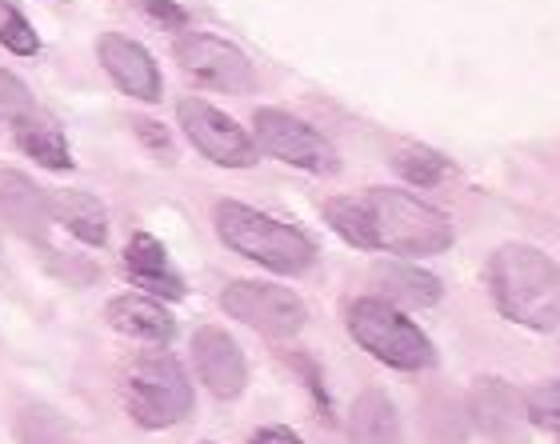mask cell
<instances>
[{"label":"cell","instance_id":"6da1fadb","mask_svg":"<svg viewBox=\"0 0 560 444\" xmlns=\"http://www.w3.org/2000/svg\"><path fill=\"white\" fill-rule=\"evenodd\" d=\"M489 293L509 320L537 332L560 325V265L533 245H501L489 260Z\"/></svg>","mask_w":560,"mask_h":444},{"label":"cell","instance_id":"7a4b0ae2","mask_svg":"<svg viewBox=\"0 0 560 444\" xmlns=\"http://www.w3.org/2000/svg\"><path fill=\"white\" fill-rule=\"evenodd\" d=\"M369 253L388 257H436L453 245V221L441 209L424 205L400 188H369L361 192Z\"/></svg>","mask_w":560,"mask_h":444},{"label":"cell","instance_id":"3957f363","mask_svg":"<svg viewBox=\"0 0 560 444\" xmlns=\"http://www.w3.org/2000/svg\"><path fill=\"white\" fill-rule=\"evenodd\" d=\"M212 224H217V236L221 245H229L236 257L257 260L260 269H272L280 277H301V272L313 269L316 245L301 229L277 221L269 212L248 209L241 200H221L212 209Z\"/></svg>","mask_w":560,"mask_h":444},{"label":"cell","instance_id":"277c9868","mask_svg":"<svg viewBox=\"0 0 560 444\" xmlns=\"http://www.w3.org/2000/svg\"><path fill=\"white\" fill-rule=\"evenodd\" d=\"M345 325L349 337L361 344L364 352H373L376 361L400 373H420L436 364V349L432 340L412 325L409 316L400 313L397 304H388L385 296H357L345 308Z\"/></svg>","mask_w":560,"mask_h":444},{"label":"cell","instance_id":"5b68a950","mask_svg":"<svg viewBox=\"0 0 560 444\" xmlns=\"http://www.w3.org/2000/svg\"><path fill=\"white\" fill-rule=\"evenodd\" d=\"M125 409L140 429H173L192 412V385L173 352H144L125 376Z\"/></svg>","mask_w":560,"mask_h":444},{"label":"cell","instance_id":"8992f818","mask_svg":"<svg viewBox=\"0 0 560 444\" xmlns=\"http://www.w3.org/2000/svg\"><path fill=\"white\" fill-rule=\"evenodd\" d=\"M221 308L241 325L265 337H296L308 320V308L292 289L269 281H229L221 289Z\"/></svg>","mask_w":560,"mask_h":444},{"label":"cell","instance_id":"52a82bcc","mask_svg":"<svg viewBox=\"0 0 560 444\" xmlns=\"http://www.w3.org/2000/svg\"><path fill=\"white\" fill-rule=\"evenodd\" d=\"M257 144L260 152H269L277 161L292 164V168H304V173L313 176H332L340 168V156L332 149L328 137L308 125V120L292 117L284 108H257Z\"/></svg>","mask_w":560,"mask_h":444},{"label":"cell","instance_id":"ba28073f","mask_svg":"<svg viewBox=\"0 0 560 444\" xmlns=\"http://www.w3.org/2000/svg\"><path fill=\"white\" fill-rule=\"evenodd\" d=\"M176 120H180L185 137L192 141V149L200 156H209L212 164H221V168H253L257 164V141L229 113L212 108L209 101H200V96L180 101Z\"/></svg>","mask_w":560,"mask_h":444},{"label":"cell","instance_id":"9c48e42d","mask_svg":"<svg viewBox=\"0 0 560 444\" xmlns=\"http://www.w3.org/2000/svg\"><path fill=\"white\" fill-rule=\"evenodd\" d=\"M173 57L188 77H197L200 84L221 89V93H248V89L257 84L253 60H248L236 45H229L224 36L185 33L180 40H176Z\"/></svg>","mask_w":560,"mask_h":444},{"label":"cell","instance_id":"30bf717a","mask_svg":"<svg viewBox=\"0 0 560 444\" xmlns=\"http://www.w3.org/2000/svg\"><path fill=\"white\" fill-rule=\"evenodd\" d=\"M192 364H197L200 385L217 400H236L248 385V361L224 328L205 325L192 332Z\"/></svg>","mask_w":560,"mask_h":444},{"label":"cell","instance_id":"8fae6325","mask_svg":"<svg viewBox=\"0 0 560 444\" xmlns=\"http://www.w3.org/2000/svg\"><path fill=\"white\" fill-rule=\"evenodd\" d=\"M96 57H101V69L113 77L120 93H129L132 101H144V105H156L164 93L161 69L144 45H137L132 36L125 33H101L96 40Z\"/></svg>","mask_w":560,"mask_h":444},{"label":"cell","instance_id":"7c38bea8","mask_svg":"<svg viewBox=\"0 0 560 444\" xmlns=\"http://www.w3.org/2000/svg\"><path fill=\"white\" fill-rule=\"evenodd\" d=\"M0 221L9 224L16 236L40 245L48 236V224L57 221L52 217V197L45 188H36L24 173L4 168L0 173Z\"/></svg>","mask_w":560,"mask_h":444},{"label":"cell","instance_id":"4fadbf2b","mask_svg":"<svg viewBox=\"0 0 560 444\" xmlns=\"http://www.w3.org/2000/svg\"><path fill=\"white\" fill-rule=\"evenodd\" d=\"M125 272L137 289H149L152 296H164V301H185L188 293L180 272L173 269L164 245L152 233H132V241L125 245Z\"/></svg>","mask_w":560,"mask_h":444},{"label":"cell","instance_id":"5bb4252c","mask_svg":"<svg viewBox=\"0 0 560 444\" xmlns=\"http://www.w3.org/2000/svg\"><path fill=\"white\" fill-rule=\"evenodd\" d=\"M105 320L117 332L125 337H137V340H149V344H168L176 337V320L168 316L161 301H152V296H137V293H125V296H113L105 308Z\"/></svg>","mask_w":560,"mask_h":444},{"label":"cell","instance_id":"9a60e30c","mask_svg":"<svg viewBox=\"0 0 560 444\" xmlns=\"http://www.w3.org/2000/svg\"><path fill=\"white\" fill-rule=\"evenodd\" d=\"M12 137H16L24 156H33L36 164H45L52 173L72 168V149H69V141H65V129H60L57 117L45 113V108H33L24 120H16V125H12Z\"/></svg>","mask_w":560,"mask_h":444},{"label":"cell","instance_id":"2e32d148","mask_svg":"<svg viewBox=\"0 0 560 444\" xmlns=\"http://www.w3.org/2000/svg\"><path fill=\"white\" fill-rule=\"evenodd\" d=\"M52 217H57V224H65L77 241H84V245H93V248H105L108 212L93 192H81V188L52 192Z\"/></svg>","mask_w":560,"mask_h":444},{"label":"cell","instance_id":"e0dca14e","mask_svg":"<svg viewBox=\"0 0 560 444\" xmlns=\"http://www.w3.org/2000/svg\"><path fill=\"white\" fill-rule=\"evenodd\" d=\"M373 284L388 296V304H409V308H429V304L441 301V281L432 272L417 269V265H400V260H388V265H376Z\"/></svg>","mask_w":560,"mask_h":444},{"label":"cell","instance_id":"ac0fdd59","mask_svg":"<svg viewBox=\"0 0 560 444\" xmlns=\"http://www.w3.org/2000/svg\"><path fill=\"white\" fill-rule=\"evenodd\" d=\"M400 421L381 388H364L352 405V444H397Z\"/></svg>","mask_w":560,"mask_h":444},{"label":"cell","instance_id":"d6986e66","mask_svg":"<svg viewBox=\"0 0 560 444\" xmlns=\"http://www.w3.org/2000/svg\"><path fill=\"white\" fill-rule=\"evenodd\" d=\"M516 393L504 381H480L477 393H472V417L485 433L492 436H509L516 429Z\"/></svg>","mask_w":560,"mask_h":444},{"label":"cell","instance_id":"ffe728a7","mask_svg":"<svg viewBox=\"0 0 560 444\" xmlns=\"http://www.w3.org/2000/svg\"><path fill=\"white\" fill-rule=\"evenodd\" d=\"M393 164H397V173L405 176L409 185H420V188L441 185L444 176H448V168H453V164L444 161L441 152L420 149V144H405V149H397Z\"/></svg>","mask_w":560,"mask_h":444},{"label":"cell","instance_id":"44dd1931","mask_svg":"<svg viewBox=\"0 0 560 444\" xmlns=\"http://www.w3.org/2000/svg\"><path fill=\"white\" fill-rule=\"evenodd\" d=\"M0 45L9 48L12 57H36L40 52V36L12 0H0Z\"/></svg>","mask_w":560,"mask_h":444},{"label":"cell","instance_id":"7402d4cb","mask_svg":"<svg viewBox=\"0 0 560 444\" xmlns=\"http://www.w3.org/2000/svg\"><path fill=\"white\" fill-rule=\"evenodd\" d=\"M33 108H40V105L33 101L28 84H24L21 77H12L9 69H0V120L16 125V120H24Z\"/></svg>","mask_w":560,"mask_h":444},{"label":"cell","instance_id":"603a6c76","mask_svg":"<svg viewBox=\"0 0 560 444\" xmlns=\"http://www.w3.org/2000/svg\"><path fill=\"white\" fill-rule=\"evenodd\" d=\"M528 421L540 424L545 433H552L560 441V385H540L528 393Z\"/></svg>","mask_w":560,"mask_h":444},{"label":"cell","instance_id":"cb8c5ba5","mask_svg":"<svg viewBox=\"0 0 560 444\" xmlns=\"http://www.w3.org/2000/svg\"><path fill=\"white\" fill-rule=\"evenodd\" d=\"M140 9L144 12H152V16H156V21L161 24H176V28H185V9H176L173 0H137Z\"/></svg>","mask_w":560,"mask_h":444},{"label":"cell","instance_id":"d4e9b609","mask_svg":"<svg viewBox=\"0 0 560 444\" xmlns=\"http://www.w3.org/2000/svg\"><path fill=\"white\" fill-rule=\"evenodd\" d=\"M248 444H304V441L292 429H260Z\"/></svg>","mask_w":560,"mask_h":444},{"label":"cell","instance_id":"484cf974","mask_svg":"<svg viewBox=\"0 0 560 444\" xmlns=\"http://www.w3.org/2000/svg\"><path fill=\"white\" fill-rule=\"evenodd\" d=\"M200 444H212V441H200Z\"/></svg>","mask_w":560,"mask_h":444}]
</instances>
